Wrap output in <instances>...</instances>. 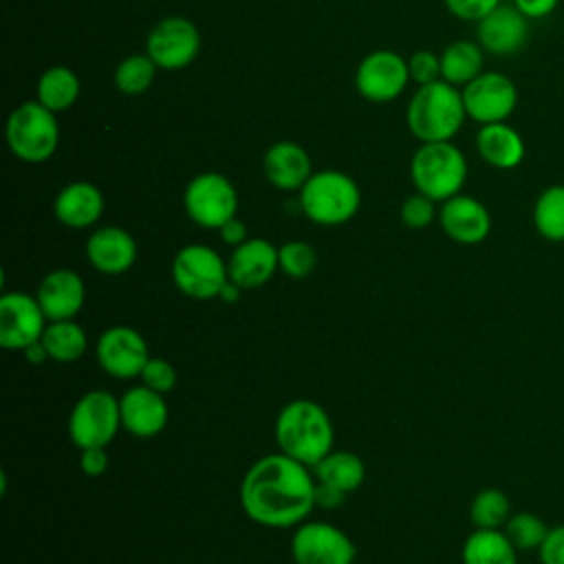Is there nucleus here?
I'll return each instance as SVG.
<instances>
[{
  "instance_id": "nucleus-43",
  "label": "nucleus",
  "mask_w": 564,
  "mask_h": 564,
  "mask_svg": "<svg viewBox=\"0 0 564 564\" xmlns=\"http://www.w3.org/2000/svg\"><path fill=\"white\" fill-rule=\"evenodd\" d=\"M218 234H220V240H223L225 245H229V247H238V245H242V242L249 238L247 225H245L238 216L229 218V220L218 229Z\"/></svg>"
},
{
  "instance_id": "nucleus-46",
  "label": "nucleus",
  "mask_w": 564,
  "mask_h": 564,
  "mask_svg": "<svg viewBox=\"0 0 564 564\" xmlns=\"http://www.w3.org/2000/svg\"><path fill=\"white\" fill-rule=\"evenodd\" d=\"M527 564H540V562H527Z\"/></svg>"
},
{
  "instance_id": "nucleus-13",
  "label": "nucleus",
  "mask_w": 564,
  "mask_h": 564,
  "mask_svg": "<svg viewBox=\"0 0 564 564\" xmlns=\"http://www.w3.org/2000/svg\"><path fill=\"white\" fill-rule=\"evenodd\" d=\"M410 82L408 59L390 48L370 51L355 70L357 93L372 104L397 99Z\"/></svg>"
},
{
  "instance_id": "nucleus-18",
  "label": "nucleus",
  "mask_w": 564,
  "mask_h": 564,
  "mask_svg": "<svg viewBox=\"0 0 564 564\" xmlns=\"http://www.w3.org/2000/svg\"><path fill=\"white\" fill-rule=\"evenodd\" d=\"M121 427L134 438H154L159 436L170 419V408L161 392L150 390L139 383L128 388L119 397Z\"/></svg>"
},
{
  "instance_id": "nucleus-8",
  "label": "nucleus",
  "mask_w": 564,
  "mask_h": 564,
  "mask_svg": "<svg viewBox=\"0 0 564 564\" xmlns=\"http://www.w3.org/2000/svg\"><path fill=\"white\" fill-rule=\"evenodd\" d=\"M119 430V399L108 390L84 392L68 414V436L79 449L108 447Z\"/></svg>"
},
{
  "instance_id": "nucleus-12",
  "label": "nucleus",
  "mask_w": 564,
  "mask_h": 564,
  "mask_svg": "<svg viewBox=\"0 0 564 564\" xmlns=\"http://www.w3.org/2000/svg\"><path fill=\"white\" fill-rule=\"evenodd\" d=\"M357 549L346 531L335 524L304 520L291 538L295 564H355Z\"/></svg>"
},
{
  "instance_id": "nucleus-36",
  "label": "nucleus",
  "mask_w": 564,
  "mask_h": 564,
  "mask_svg": "<svg viewBox=\"0 0 564 564\" xmlns=\"http://www.w3.org/2000/svg\"><path fill=\"white\" fill-rule=\"evenodd\" d=\"M141 383L148 386L150 390H156L161 394H167L176 388V381H178V372L176 368L163 359V357H150L148 364L143 366L141 370Z\"/></svg>"
},
{
  "instance_id": "nucleus-1",
  "label": "nucleus",
  "mask_w": 564,
  "mask_h": 564,
  "mask_svg": "<svg viewBox=\"0 0 564 564\" xmlns=\"http://www.w3.org/2000/svg\"><path fill=\"white\" fill-rule=\"evenodd\" d=\"M315 485L308 465L275 452L258 458L245 471L238 500L251 522L269 529H291L315 509Z\"/></svg>"
},
{
  "instance_id": "nucleus-32",
  "label": "nucleus",
  "mask_w": 564,
  "mask_h": 564,
  "mask_svg": "<svg viewBox=\"0 0 564 564\" xmlns=\"http://www.w3.org/2000/svg\"><path fill=\"white\" fill-rule=\"evenodd\" d=\"M511 516L509 496L502 489L485 487L469 505V520L474 529H502Z\"/></svg>"
},
{
  "instance_id": "nucleus-25",
  "label": "nucleus",
  "mask_w": 564,
  "mask_h": 564,
  "mask_svg": "<svg viewBox=\"0 0 564 564\" xmlns=\"http://www.w3.org/2000/svg\"><path fill=\"white\" fill-rule=\"evenodd\" d=\"M485 70V51L476 40H454L441 51V79L463 88Z\"/></svg>"
},
{
  "instance_id": "nucleus-42",
  "label": "nucleus",
  "mask_w": 564,
  "mask_h": 564,
  "mask_svg": "<svg viewBox=\"0 0 564 564\" xmlns=\"http://www.w3.org/2000/svg\"><path fill=\"white\" fill-rule=\"evenodd\" d=\"M346 496H348L346 491H341L328 482L317 480V485H315V507H319V509H337L346 502Z\"/></svg>"
},
{
  "instance_id": "nucleus-27",
  "label": "nucleus",
  "mask_w": 564,
  "mask_h": 564,
  "mask_svg": "<svg viewBox=\"0 0 564 564\" xmlns=\"http://www.w3.org/2000/svg\"><path fill=\"white\" fill-rule=\"evenodd\" d=\"M79 90H82V82H79L77 73L70 66L55 64V66H48L37 77L35 99L42 106H46L48 110H53L55 115H59L75 106Z\"/></svg>"
},
{
  "instance_id": "nucleus-21",
  "label": "nucleus",
  "mask_w": 564,
  "mask_h": 564,
  "mask_svg": "<svg viewBox=\"0 0 564 564\" xmlns=\"http://www.w3.org/2000/svg\"><path fill=\"white\" fill-rule=\"evenodd\" d=\"M86 258L99 273L121 275L130 271L137 260V240L123 227H99L86 240Z\"/></svg>"
},
{
  "instance_id": "nucleus-14",
  "label": "nucleus",
  "mask_w": 564,
  "mask_h": 564,
  "mask_svg": "<svg viewBox=\"0 0 564 564\" xmlns=\"http://www.w3.org/2000/svg\"><path fill=\"white\" fill-rule=\"evenodd\" d=\"M99 368L115 379H137L150 359L145 337L126 324L106 328L95 344Z\"/></svg>"
},
{
  "instance_id": "nucleus-24",
  "label": "nucleus",
  "mask_w": 564,
  "mask_h": 564,
  "mask_svg": "<svg viewBox=\"0 0 564 564\" xmlns=\"http://www.w3.org/2000/svg\"><path fill=\"white\" fill-rule=\"evenodd\" d=\"M476 152L494 170H516L527 156L524 137L507 121L478 126Z\"/></svg>"
},
{
  "instance_id": "nucleus-6",
  "label": "nucleus",
  "mask_w": 564,
  "mask_h": 564,
  "mask_svg": "<svg viewBox=\"0 0 564 564\" xmlns=\"http://www.w3.org/2000/svg\"><path fill=\"white\" fill-rule=\"evenodd\" d=\"M9 152L22 163H44L59 145L57 115L37 99L15 106L4 126Z\"/></svg>"
},
{
  "instance_id": "nucleus-16",
  "label": "nucleus",
  "mask_w": 564,
  "mask_h": 564,
  "mask_svg": "<svg viewBox=\"0 0 564 564\" xmlns=\"http://www.w3.org/2000/svg\"><path fill=\"white\" fill-rule=\"evenodd\" d=\"M529 18H524L511 2L496 7L489 15L476 22V42L485 53L509 57L524 48L529 40Z\"/></svg>"
},
{
  "instance_id": "nucleus-10",
  "label": "nucleus",
  "mask_w": 564,
  "mask_h": 564,
  "mask_svg": "<svg viewBox=\"0 0 564 564\" xmlns=\"http://www.w3.org/2000/svg\"><path fill=\"white\" fill-rule=\"evenodd\" d=\"M200 51V31L185 15H167L159 20L148 37L145 53L159 66V70H183Z\"/></svg>"
},
{
  "instance_id": "nucleus-2",
  "label": "nucleus",
  "mask_w": 564,
  "mask_h": 564,
  "mask_svg": "<svg viewBox=\"0 0 564 564\" xmlns=\"http://www.w3.org/2000/svg\"><path fill=\"white\" fill-rule=\"evenodd\" d=\"M282 454L311 469L335 447V427L328 412L311 399H293L282 405L273 425Z\"/></svg>"
},
{
  "instance_id": "nucleus-15",
  "label": "nucleus",
  "mask_w": 564,
  "mask_h": 564,
  "mask_svg": "<svg viewBox=\"0 0 564 564\" xmlns=\"http://www.w3.org/2000/svg\"><path fill=\"white\" fill-rule=\"evenodd\" d=\"M48 319L35 295L9 291L0 297V346L4 350H24L42 339Z\"/></svg>"
},
{
  "instance_id": "nucleus-17",
  "label": "nucleus",
  "mask_w": 564,
  "mask_h": 564,
  "mask_svg": "<svg viewBox=\"0 0 564 564\" xmlns=\"http://www.w3.org/2000/svg\"><path fill=\"white\" fill-rule=\"evenodd\" d=\"M438 223L443 234L458 245H480L491 234V214L478 198L456 194L441 203Z\"/></svg>"
},
{
  "instance_id": "nucleus-30",
  "label": "nucleus",
  "mask_w": 564,
  "mask_h": 564,
  "mask_svg": "<svg viewBox=\"0 0 564 564\" xmlns=\"http://www.w3.org/2000/svg\"><path fill=\"white\" fill-rule=\"evenodd\" d=\"M42 341L48 350V357L57 364H73L84 357L88 348L86 330L75 319L48 322L42 333Z\"/></svg>"
},
{
  "instance_id": "nucleus-19",
  "label": "nucleus",
  "mask_w": 564,
  "mask_h": 564,
  "mask_svg": "<svg viewBox=\"0 0 564 564\" xmlns=\"http://www.w3.org/2000/svg\"><path fill=\"white\" fill-rule=\"evenodd\" d=\"M35 297L48 322L75 319L86 302V284L73 269H53L40 280Z\"/></svg>"
},
{
  "instance_id": "nucleus-3",
  "label": "nucleus",
  "mask_w": 564,
  "mask_h": 564,
  "mask_svg": "<svg viewBox=\"0 0 564 564\" xmlns=\"http://www.w3.org/2000/svg\"><path fill=\"white\" fill-rule=\"evenodd\" d=\"M467 119L460 88L438 79L419 86L408 101L405 123L421 143L452 141Z\"/></svg>"
},
{
  "instance_id": "nucleus-44",
  "label": "nucleus",
  "mask_w": 564,
  "mask_h": 564,
  "mask_svg": "<svg viewBox=\"0 0 564 564\" xmlns=\"http://www.w3.org/2000/svg\"><path fill=\"white\" fill-rule=\"evenodd\" d=\"M22 355H24V359H26L29 364H35V366H40V364H44V361L51 359V357H48V350H46V346H44L42 339L29 344V346L22 350Z\"/></svg>"
},
{
  "instance_id": "nucleus-37",
  "label": "nucleus",
  "mask_w": 564,
  "mask_h": 564,
  "mask_svg": "<svg viewBox=\"0 0 564 564\" xmlns=\"http://www.w3.org/2000/svg\"><path fill=\"white\" fill-rule=\"evenodd\" d=\"M408 70H410V79L416 86H425V84L438 82L441 79V55L430 51V48L414 51L408 57Z\"/></svg>"
},
{
  "instance_id": "nucleus-4",
  "label": "nucleus",
  "mask_w": 564,
  "mask_h": 564,
  "mask_svg": "<svg viewBox=\"0 0 564 564\" xmlns=\"http://www.w3.org/2000/svg\"><path fill=\"white\" fill-rule=\"evenodd\" d=\"M361 205L357 181L341 170H317L300 189L302 214L319 227H339L355 218Z\"/></svg>"
},
{
  "instance_id": "nucleus-20",
  "label": "nucleus",
  "mask_w": 564,
  "mask_h": 564,
  "mask_svg": "<svg viewBox=\"0 0 564 564\" xmlns=\"http://www.w3.org/2000/svg\"><path fill=\"white\" fill-rule=\"evenodd\" d=\"M227 269L229 280L245 291L264 286L280 269L278 247L264 238H247L242 245L234 247Z\"/></svg>"
},
{
  "instance_id": "nucleus-26",
  "label": "nucleus",
  "mask_w": 564,
  "mask_h": 564,
  "mask_svg": "<svg viewBox=\"0 0 564 564\" xmlns=\"http://www.w3.org/2000/svg\"><path fill=\"white\" fill-rule=\"evenodd\" d=\"M463 564H518V549L502 529H474L460 549Z\"/></svg>"
},
{
  "instance_id": "nucleus-5",
  "label": "nucleus",
  "mask_w": 564,
  "mask_h": 564,
  "mask_svg": "<svg viewBox=\"0 0 564 564\" xmlns=\"http://www.w3.org/2000/svg\"><path fill=\"white\" fill-rule=\"evenodd\" d=\"M469 165L463 150L454 141L421 143L410 159V176L416 192L436 203L463 192Z\"/></svg>"
},
{
  "instance_id": "nucleus-7",
  "label": "nucleus",
  "mask_w": 564,
  "mask_h": 564,
  "mask_svg": "<svg viewBox=\"0 0 564 564\" xmlns=\"http://www.w3.org/2000/svg\"><path fill=\"white\" fill-rule=\"evenodd\" d=\"M172 282L192 300H214L229 280L227 260L209 245L192 242L181 247L172 258Z\"/></svg>"
},
{
  "instance_id": "nucleus-34",
  "label": "nucleus",
  "mask_w": 564,
  "mask_h": 564,
  "mask_svg": "<svg viewBox=\"0 0 564 564\" xmlns=\"http://www.w3.org/2000/svg\"><path fill=\"white\" fill-rule=\"evenodd\" d=\"M278 264L286 278L304 280L317 267V251L304 240H289L278 247Z\"/></svg>"
},
{
  "instance_id": "nucleus-40",
  "label": "nucleus",
  "mask_w": 564,
  "mask_h": 564,
  "mask_svg": "<svg viewBox=\"0 0 564 564\" xmlns=\"http://www.w3.org/2000/svg\"><path fill=\"white\" fill-rule=\"evenodd\" d=\"M108 463H110V458H108L106 447H86L79 454V469L90 478L106 474Z\"/></svg>"
},
{
  "instance_id": "nucleus-11",
  "label": "nucleus",
  "mask_w": 564,
  "mask_h": 564,
  "mask_svg": "<svg viewBox=\"0 0 564 564\" xmlns=\"http://www.w3.org/2000/svg\"><path fill=\"white\" fill-rule=\"evenodd\" d=\"M467 119L478 126L507 121L518 108V88L513 79L498 70H482L460 88Z\"/></svg>"
},
{
  "instance_id": "nucleus-41",
  "label": "nucleus",
  "mask_w": 564,
  "mask_h": 564,
  "mask_svg": "<svg viewBox=\"0 0 564 564\" xmlns=\"http://www.w3.org/2000/svg\"><path fill=\"white\" fill-rule=\"evenodd\" d=\"M562 0H511V4L529 20H544L560 7Z\"/></svg>"
},
{
  "instance_id": "nucleus-35",
  "label": "nucleus",
  "mask_w": 564,
  "mask_h": 564,
  "mask_svg": "<svg viewBox=\"0 0 564 564\" xmlns=\"http://www.w3.org/2000/svg\"><path fill=\"white\" fill-rule=\"evenodd\" d=\"M399 216H401V223L410 229H425L434 223V218L438 216L436 212V200H432L430 196L421 194V192H414L412 196H408L403 203H401V209H399Z\"/></svg>"
},
{
  "instance_id": "nucleus-22",
  "label": "nucleus",
  "mask_w": 564,
  "mask_h": 564,
  "mask_svg": "<svg viewBox=\"0 0 564 564\" xmlns=\"http://www.w3.org/2000/svg\"><path fill=\"white\" fill-rule=\"evenodd\" d=\"M264 178L280 192H300L313 174L308 152L295 141H275L262 156Z\"/></svg>"
},
{
  "instance_id": "nucleus-28",
  "label": "nucleus",
  "mask_w": 564,
  "mask_h": 564,
  "mask_svg": "<svg viewBox=\"0 0 564 564\" xmlns=\"http://www.w3.org/2000/svg\"><path fill=\"white\" fill-rule=\"evenodd\" d=\"M313 474L319 482H328L346 494L357 491L366 480L364 460L348 449H330L315 467Z\"/></svg>"
},
{
  "instance_id": "nucleus-9",
  "label": "nucleus",
  "mask_w": 564,
  "mask_h": 564,
  "mask_svg": "<svg viewBox=\"0 0 564 564\" xmlns=\"http://www.w3.org/2000/svg\"><path fill=\"white\" fill-rule=\"evenodd\" d=\"M183 207L194 225L218 231L238 214V192L229 176L220 172H200L185 185Z\"/></svg>"
},
{
  "instance_id": "nucleus-38",
  "label": "nucleus",
  "mask_w": 564,
  "mask_h": 564,
  "mask_svg": "<svg viewBox=\"0 0 564 564\" xmlns=\"http://www.w3.org/2000/svg\"><path fill=\"white\" fill-rule=\"evenodd\" d=\"M443 2L454 18L463 22H474V24L502 4V0H443Z\"/></svg>"
},
{
  "instance_id": "nucleus-31",
  "label": "nucleus",
  "mask_w": 564,
  "mask_h": 564,
  "mask_svg": "<svg viewBox=\"0 0 564 564\" xmlns=\"http://www.w3.org/2000/svg\"><path fill=\"white\" fill-rule=\"evenodd\" d=\"M156 70L159 66L152 62L148 53H132L117 64L112 82L121 95L137 97L150 90V86L154 84Z\"/></svg>"
},
{
  "instance_id": "nucleus-29",
  "label": "nucleus",
  "mask_w": 564,
  "mask_h": 564,
  "mask_svg": "<svg viewBox=\"0 0 564 564\" xmlns=\"http://www.w3.org/2000/svg\"><path fill=\"white\" fill-rule=\"evenodd\" d=\"M533 227L546 242H564V183L546 185L531 212Z\"/></svg>"
},
{
  "instance_id": "nucleus-23",
  "label": "nucleus",
  "mask_w": 564,
  "mask_h": 564,
  "mask_svg": "<svg viewBox=\"0 0 564 564\" xmlns=\"http://www.w3.org/2000/svg\"><path fill=\"white\" fill-rule=\"evenodd\" d=\"M106 209V198L95 183L73 181L64 185L55 200L53 214L68 229H88L93 227Z\"/></svg>"
},
{
  "instance_id": "nucleus-33",
  "label": "nucleus",
  "mask_w": 564,
  "mask_h": 564,
  "mask_svg": "<svg viewBox=\"0 0 564 564\" xmlns=\"http://www.w3.org/2000/svg\"><path fill=\"white\" fill-rule=\"evenodd\" d=\"M502 531L518 551H538L549 533V527L533 511H516L509 516Z\"/></svg>"
},
{
  "instance_id": "nucleus-45",
  "label": "nucleus",
  "mask_w": 564,
  "mask_h": 564,
  "mask_svg": "<svg viewBox=\"0 0 564 564\" xmlns=\"http://www.w3.org/2000/svg\"><path fill=\"white\" fill-rule=\"evenodd\" d=\"M242 286H238L236 282H231V280H227V284L223 286V291L218 293V300H223V302H227V304H234V302H238L240 300V295H242Z\"/></svg>"
},
{
  "instance_id": "nucleus-39",
  "label": "nucleus",
  "mask_w": 564,
  "mask_h": 564,
  "mask_svg": "<svg viewBox=\"0 0 564 564\" xmlns=\"http://www.w3.org/2000/svg\"><path fill=\"white\" fill-rule=\"evenodd\" d=\"M540 564H564V524L549 527L544 542L538 549Z\"/></svg>"
}]
</instances>
